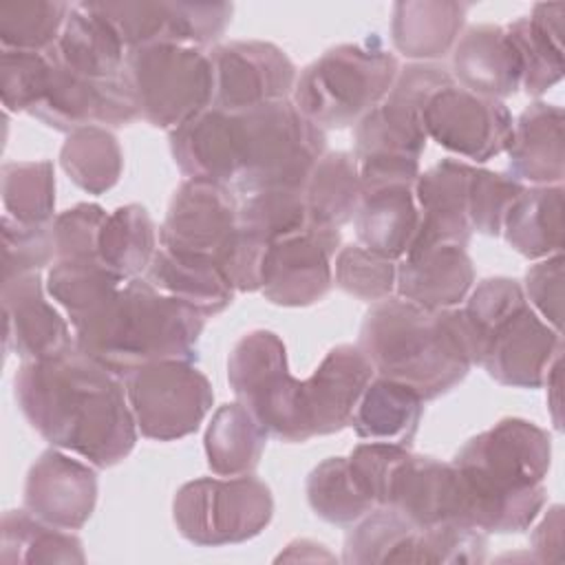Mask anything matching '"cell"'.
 I'll list each match as a JSON object with an SVG mask.
<instances>
[{
  "mask_svg": "<svg viewBox=\"0 0 565 565\" xmlns=\"http://www.w3.org/2000/svg\"><path fill=\"white\" fill-rule=\"evenodd\" d=\"M143 278L166 296H172L201 316H216L234 300V287L214 256L157 247Z\"/></svg>",
  "mask_w": 565,
  "mask_h": 565,
  "instance_id": "obj_27",
  "label": "cell"
},
{
  "mask_svg": "<svg viewBox=\"0 0 565 565\" xmlns=\"http://www.w3.org/2000/svg\"><path fill=\"white\" fill-rule=\"evenodd\" d=\"M22 501L33 516L53 527L82 530L97 503L95 466L49 448L31 463Z\"/></svg>",
  "mask_w": 565,
  "mask_h": 565,
  "instance_id": "obj_18",
  "label": "cell"
},
{
  "mask_svg": "<svg viewBox=\"0 0 565 565\" xmlns=\"http://www.w3.org/2000/svg\"><path fill=\"white\" fill-rule=\"evenodd\" d=\"M55 260L51 225H24L2 216V280L40 271Z\"/></svg>",
  "mask_w": 565,
  "mask_h": 565,
  "instance_id": "obj_49",
  "label": "cell"
},
{
  "mask_svg": "<svg viewBox=\"0 0 565 565\" xmlns=\"http://www.w3.org/2000/svg\"><path fill=\"white\" fill-rule=\"evenodd\" d=\"M90 7L115 29L126 51L150 44L216 46L234 13L230 2L106 0L90 2Z\"/></svg>",
  "mask_w": 565,
  "mask_h": 565,
  "instance_id": "obj_12",
  "label": "cell"
},
{
  "mask_svg": "<svg viewBox=\"0 0 565 565\" xmlns=\"http://www.w3.org/2000/svg\"><path fill=\"white\" fill-rule=\"evenodd\" d=\"M126 79L141 117L174 130L214 102V71L205 49L150 44L126 53Z\"/></svg>",
  "mask_w": 565,
  "mask_h": 565,
  "instance_id": "obj_7",
  "label": "cell"
},
{
  "mask_svg": "<svg viewBox=\"0 0 565 565\" xmlns=\"http://www.w3.org/2000/svg\"><path fill=\"white\" fill-rule=\"evenodd\" d=\"M309 508L327 523L353 525L375 503L358 483L349 457H329L320 461L305 483Z\"/></svg>",
  "mask_w": 565,
  "mask_h": 565,
  "instance_id": "obj_41",
  "label": "cell"
},
{
  "mask_svg": "<svg viewBox=\"0 0 565 565\" xmlns=\"http://www.w3.org/2000/svg\"><path fill=\"white\" fill-rule=\"evenodd\" d=\"M46 53L77 75L110 79L124 75L128 51L90 2H77L71 4L60 40Z\"/></svg>",
  "mask_w": 565,
  "mask_h": 565,
  "instance_id": "obj_28",
  "label": "cell"
},
{
  "mask_svg": "<svg viewBox=\"0 0 565 565\" xmlns=\"http://www.w3.org/2000/svg\"><path fill=\"white\" fill-rule=\"evenodd\" d=\"M561 366H563V355L554 360L543 386H547V406L552 413V422L556 430H563V422H561Z\"/></svg>",
  "mask_w": 565,
  "mask_h": 565,
  "instance_id": "obj_53",
  "label": "cell"
},
{
  "mask_svg": "<svg viewBox=\"0 0 565 565\" xmlns=\"http://www.w3.org/2000/svg\"><path fill=\"white\" fill-rule=\"evenodd\" d=\"M267 245L243 232L241 227L230 238V243L216 254V263L232 282L234 291H258L260 289V267Z\"/></svg>",
  "mask_w": 565,
  "mask_h": 565,
  "instance_id": "obj_51",
  "label": "cell"
},
{
  "mask_svg": "<svg viewBox=\"0 0 565 565\" xmlns=\"http://www.w3.org/2000/svg\"><path fill=\"white\" fill-rule=\"evenodd\" d=\"M340 230L309 227L267 245L260 267V294L278 307H309L333 287V256Z\"/></svg>",
  "mask_w": 565,
  "mask_h": 565,
  "instance_id": "obj_15",
  "label": "cell"
},
{
  "mask_svg": "<svg viewBox=\"0 0 565 565\" xmlns=\"http://www.w3.org/2000/svg\"><path fill=\"white\" fill-rule=\"evenodd\" d=\"M124 282L102 260H53L46 274V291L66 311L71 327L97 313Z\"/></svg>",
  "mask_w": 565,
  "mask_h": 565,
  "instance_id": "obj_39",
  "label": "cell"
},
{
  "mask_svg": "<svg viewBox=\"0 0 565 565\" xmlns=\"http://www.w3.org/2000/svg\"><path fill=\"white\" fill-rule=\"evenodd\" d=\"M333 258V282L344 294L364 302H380L393 296L397 260L384 258L362 245H344Z\"/></svg>",
  "mask_w": 565,
  "mask_h": 565,
  "instance_id": "obj_45",
  "label": "cell"
},
{
  "mask_svg": "<svg viewBox=\"0 0 565 565\" xmlns=\"http://www.w3.org/2000/svg\"><path fill=\"white\" fill-rule=\"evenodd\" d=\"M238 227L269 245L311 227L302 190H265L238 203Z\"/></svg>",
  "mask_w": 565,
  "mask_h": 565,
  "instance_id": "obj_43",
  "label": "cell"
},
{
  "mask_svg": "<svg viewBox=\"0 0 565 565\" xmlns=\"http://www.w3.org/2000/svg\"><path fill=\"white\" fill-rule=\"evenodd\" d=\"M472 168L475 166L459 159H441L426 172H419L415 181L419 227L408 252L435 245L468 247L472 236L468 221V183Z\"/></svg>",
  "mask_w": 565,
  "mask_h": 565,
  "instance_id": "obj_21",
  "label": "cell"
},
{
  "mask_svg": "<svg viewBox=\"0 0 565 565\" xmlns=\"http://www.w3.org/2000/svg\"><path fill=\"white\" fill-rule=\"evenodd\" d=\"M227 382L267 435L285 444L309 441L302 419V380L289 373L280 335L269 329L241 335L227 358Z\"/></svg>",
  "mask_w": 565,
  "mask_h": 565,
  "instance_id": "obj_8",
  "label": "cell"
},
{
  "mask_svg": "<svg viewBox=\"0 0 565 565\" xmlns=\"http://www.w3.org/2000/svg\"><path fill=\"white\" fill-rule=\"evenodd\" d=\"M358 347L380 377L406 384L424 402L452 391L475 366L461 309H424L399 296L373 302Z\"/></svg>",
  "mask_w": 565,
  "mask_h": 565,
  "instance_id": "obj_3",
  "label": "cell"
},
{
  "mask_svg": "<svg viewBox=\"0 0 565 565\" xmlns=\"http://www.w3.org/2000/svg\"><path fill=\"white\" fill-rule=\"evenodd\" d=\"M60 166L84 192L104 194L121 177L124 152L108 128L86 126L66 135L60 148Z\"/></svg>",
  "mask_w": 565,
  "mask_h": 565,
  "instance_id": "obj_38",
  "label": "cell"
},
{
  "mask_svg": "<svg viewBox=\"0 0 565 565\" xmlns=\"http://www.w3.org/2000/svg\"><path fill=\"white\" fill-rule=\"evenodd\" d=\"M563 108L547 102H532L514 119L508 152L510 177L534 185H563L565 146Z\"/></svg>",
  "mask_w": 565,
  "mask_h": 565,
  "instance_id": "obj_26",
  "label": "cell"
},
{
  "mask_svg": "<svg viewBox=\"0 0 565 565\" xmlns=\"http://www.w3.org/2000/svg\"><path fill=\"white\" fill-rule=\"evenodd\" d=\"M424 415V399L406 384L373 377L351 417L360 439L411 448Z\"/></svg>",
  "mask_w": 565,
  "mask_h": 565,
  "instance_id": "obj_32",
  "label": "cell"
},
{
  "mask_svg": "<svg viewBox=\"0 0 565 565\" xmlns=\"http://www.w3.org/2000/svg\"><path fill=\"white\" fill-rule=\"evenodd\" d=\"M353 223L358 245L399 260L413 245L419 227V207L413 181L364 183Z\"/></svg>",
  "mask_w": 565,
  "mask_h": 565,
  "instance_id": "obj_23",
  "label": "cell"
},
{
  "mask_svg": "<svg viewBox=\"0 0 565 565\" xmlns=\"http://www.w3.org/2000/svg\"><path fill=\"white\" fill-rule=\"evenodd\" d=\"M563 252L534 263L523 276V294L532 309L556 331L563 324Z\"/></svg>",
  "mask_w": 565,
  "mask_h": 565,
  "instance_id": "obj_50",
  "label": "cell"
},
{
  "mask_svg": "<svg viewBox=\"0 0 565 565\" xmlns=\"http://www.w3.org/2000/svg\"><path fill=\"white\" fill-rule=\"evenodd\" d=\"M236 190L247 196L265 190H302L327 152V135L291 99L236 113Z\"/></svg>",
  "mask_w": 565,
  "mask_h": 565,
  "instance_id": "obj_6",
  "label": "cell"
},
{
  "mask_svg": "<svg viewBox=\"0 0 565 565\" xmlns=\"http://www.w3.org/2000/svg\"><path fill=\"white\" fill-rule=\"evenodd\" d=\"M302 192L311 227L340 230L353 221L362 196L353 152H324L313 166Z\"/></svg>",
  "mask_w": 565,
  "mask_h": 565,
  "instance_id": "obj_35",
  "label": "cell"
},
{
  "mask_svg": "<svg viewBox=\"0 0 565 565\" xmlns=\"http://www.w3.org/2000/svg\"><path fill=\"white\" fill-rule=\"evenodd\" d=\"M4 351L24 362L60 355L75 347V335L62 313L46 300L40 271L2 280Z\"/></svg>",
  "mask_w": 565,
  "mask_h": 565,
  "instance_id": "obj_20",
  "label": "cell"
},
{
  "mask_svg": "<svg viewBox=\"0 0 565 565\" xmlns=\"http://www.w3.org/2000/svg\"><path fill=\"white\" fill-rule=\"evenodd\" d=\"M203 327L205 316L139 276L126 280L97 313L73 327V335L79 351L126 377L154 362H194Z\"/></svg>",
  "mask_w": 565,
  "mask_h": 565,
  "instance_id": "obj_4",
  "label": "cell"
},
{
  "mask_svg": "<svg viewBox=\"0 0 565 565\" xmlns=\"http://www.w3.org/2000/svg\"><path fill=\"white\" fill-rule=\"evenodd\" d=\"M563 355L561 331L552 329L530 302L505 311L472 338V364L512 388L543 386L552 364Z\"/></svg>",
  "mask_w": 565,
  "mask_h": 565,
  "instance_id": "obj_11",
  "label": "cell"
},
{
  "mask_svg": "<svg viewBox=\"0 0 565 565\" xmlns=\"http://www.w3.org/2000/svg\"><path fill=\"white\" fill-rule=\"evenodd\" d=\"M375 371L358 344H335L318 369L302 380V419L307 439L351 426L353 411Z\"/></svg>",
  "mask_w": 565,
  "mask_h": 565,
  "instance_id": "obj_19",
  "label": "cell"
},
{
  "mask_svg": "<svg viewBox=\"0 0 565 565\" xmlns=\"http://www.w3.org/2000/svg\"><path fill=\"white\" fill-rule=\"evenodd\" d=\"M426 141L422 108L393 95H386L353 126V157L358 163L371 159L419 161Z\"/></svg>",
  "mask_w": 565,
  "mask_h": 565,
  "instance_id": "obj_31",
  "label": "cell"
},
{
  "mask_svg": "<svg viewBox=\"0 0 565 565\" xmlns=\"http://www.w3.org/2000/svg\"><path fill=\"white\" fill-rule=\"evenodd\" d=\"M214 71L212 106L225 113H245L291 97L298 68L289 55L263 40H232L210 51Z\"/></svg>",
  "mask_w": 565,
  "mask_h": 565,
  "instance_id": "obj_13",
  "label": "cell"
},
{
  "mask_svg": "<svg viewBox=\"0 0 565 565\" xmlns=\"http://www.w3.org/2000/svg\"><path fill=\"white\" fill-rule=\"evenodd\" d=\"M450 463L463 486L468 525L486 534L523 532L547 499L552 437L534 422L503 417L470 437Z\"/></svg>",
  "mask_w": 565,
  "mask_h": 565,
  "instance_id": "obj_2",
  "label": "cell"
},
{
  "mask_svg": "<svg viewBox=\"0 0 565 565\" xmlns=\"http://www.w3.org/2000/svg\"><path fill=\"white\" fill-rule=\"evenodd\" d=\"M2 563H84L82 541L24 510H7L0 523Z\"/></svg>",
  "mask_w": 565,
  "mask_h": 565,
  "instance_id": "obj_36",
  "label": "cell"
},
{
  "mask_svg": "<svg viewBox=\"0 0 565 565\" xmlns=\"http://www.w3.org/2000/svg\"><path fill=\"white\" fill-rule=\"evenodd\" d=\"M238 230V201L225 183L185 179L168 203L159 245L214 256Z\"/></svg>",
  "mask_w": 565,
  "mask_h": 565,
  "instance_id": "obj_17",
  "label": "cell"
},
{
  "mask_svg": "<svg viewBox=\"0 0 565 565\" xmlns=\"http://www.w3.org/2000/svg\"><path fill=\"white\" fill-rule=\"evenodd\" d=\"M563 2H539L505 26L521 62V88L539 97L563 79Z\"/></svg>",
  "mask_w": 565,
  "mask_h": 565,
  "instance_id": "obj_29",
  "label": "cell"
},
{
  "mask_svg": "<svg viewBox=\"0 0 565 565\" xmlns=\"http://www.w3.org/2000/svg\"><path fill=\"white\" fill-rule=\"evenodd\" d=\"M53 62L49 53H0V99L7 113H31L46 95Z\"/></svg>",
  "mask_w": 565,
  "mask_h": 565,
  "instance_id": "obj_46",
  "label": "cell"
},
{
  "mask_svg": "<svg viewBox=\"0 0 565 565\" xmlns=\"http://www.w3.org/2000/svg\"><path fill=\"white\" fill-rule=\"evenodd\" d=\"M71 13L68 2L33 0L0 7V44L9 51L46 53L60 40Z\"/></svg>",
  "mask_w": 565,
  "mask_h": 565,
  "instance_id": "obj_44",
  "label": "cell"
},
{
  "mask_svg": "<svg viewBox=\"0 0 565 565\" xmlns=\"http://www.w3.org/2000/svg\"><path fill=\"white\" fill-rule=\"evenodd\" d=\"M170 152L188 179L234 183L238 172L236 115L210 106L170 130Z\"/></svg>",
  "mask_w": 565,
  "mask_h": 565,
  "instance_id": "obj_25",
  "label": "cell"
},
{
  "mask_svg": "<svg viewBox=\"0 0 565 565\" xmlns=\"http://www.w3.org/2000/svg\"><path fill=\"white\" fill-rule=\"evenodd\" d=\"M563 185L525 188L510 205L501 234L525 258L563 252Z\"/></svg>",
  "mask_w": 565,
  "mask_h": 565,
  "instance_id": "obj_33",
  "label": "cell"
},
{
  "mask_svg": "<svg viewBox=\"0 0 565 565\" xmlns=\"http://www.w3.org/2000/svg\"><path fill=\"white\" fill-rule=\"evenodd\" d=\"M108 212L97 203H77L51 223L55 260H99V232Z\"/></svg>",
  "mask_w": 565,
  "mask_h": 565,
  "instance_id": "obj_48",
  "label": "cell"
},
{
  "mask_svg": "<svg viewBox=\"0 0 565 565\" xmlns=\"http://www.w3.org/2000/svg\"><path fill=\"white\" fill-rule=\"evenodd\" d=\"M563 545V505H552L543 521L532 532V550L534 558L541 563L558 561Z\"/></svg>",
  "mask_w": 565,
  "mask_h": 565,
  "instance_id": "obj_52",
  "label": "cell"
},
{
  "mask_svg": "<svg viewBox=\"0 0 565 565\" xmlns=\"http://www.w3.org/2000/svg\"><path fill=\"white\" fill-rule=\"evenodd\" d=\"M523 190L525 185L510 174L472 168L468 183V221L472 232L501 236L503 218Z\"/></svg>",
  "mask_w": 565,
  "mask_h": 565,
  "instance_id": "obj_47",
  "label": "cell"
},
{
  "mask_svg": "<svg viewBox=\"0 0 565 565\" xmlns=\"http://www.w3.org/2000/svg\"><path fill=\"white\" fill-rule=\"evenodd\" d=\"M472 285L475 265L459 245L408 252L397 263V296L424 309H452L466 300Z\"/></svg>",
  "mask_w": 565,
  "mask_h": 565,
  "instance_id": "obj_24",
  "label": "cell"
},
{
  "mask_svg": "<svg viewBox=\"0 0 565 565\" xmlns=\"http://www.w3.org/2000/svg\"><path fill=\"white\" fill-rule=\"evenodd\" d=\"M99 260L121 280L146 274L157 252V227L148 210L128 203L113 210L99 232Z\"/></svg>",
  "mask_w": 565,
  "mask_h": 565,
  "instance_id": "obj_37",
  "label": "cell"
},
{
  "mask_svg": "<svg viewBox=\"0 0 565 565\" xmlns=\"http://www.w3.org/2000/svg\"><path fill=\"white\" fill-rule=\"evenodd\" d=\"M4 214L24 225H51L55 212L53 161H7L0 172Z\"/></svg>",
  "mask_w": 565,
  "mask_h": 565,
  "instance_id": "obj_42",
  "label": "cell"
},
{
  "mask_svg": "<svg viewBox=\"0 0 565 565\" xmlns=\"http://www.w3.org/2000/svg\"><path fill=\"white\" fill-rule=\"evenodd\" d=\"M271 516V490L254 475L201 477L183 483L172 501L179 534L199 547L245 543L258 536Z\"/></svg>",
  "mask_w": 565,
  "mask_h": 565,
  "instance_id": "obj_9",
  "label": "cell"
},
{
  "mask_svg": "<svg viewBox=\"0 0 565 565\" xmlns=\"http://www.w3.org/2000/svg\"><path fill=\"white\" fill-rule=\"evenodd\" d=\"M450 75L457 86L503 99L521 88V62L505 26L472 24L461 31L450 51Z\"/></svg>",
  "mask_w": 565,
  "mask_h": 565,
  "instance_id": "obj_22",
  "label": "cell"
},
{
  "mask_svg": "<svg viewBox=\"0 0 565 565\" xmlns=\"http://www.w3.org/2000/svg\"><path fill=\"white\" fill-rule=\"evenodd\" d=\"M265 444L267 430L238 399L216 408L203 437L207 466L216 477L252 475L260 463Z\"/></svg>",
  "mask_w": 565,
  "mask_h": 565,
  "instance_id": "obj_34",
  "label": "cell"
},
{
  "mask_svg": "<svg viewBox=\"0 0 565 565\" xmlns=\"http://www.w3.org/2000/svg\"><path fill=\"white\" fill-rule=\"evenodd\" d=\"M399 62L373 33L362 42L331 46L307 64L291 102L318 128H349L391 93Z\"/></svg>",
  "mask_w": 565,
  "mask_h": 565,
  "instance_id": "obj_5",
  "label": "cell"
},
{
  "mask_svg": "<svg viewBox=\"0 0 565 565\" xmlns=\"http://www.w3.org/2000/svg\"><path fill=\"white\" fill-rule=\"evenodd\" d=\"M137 430L154 441L192 435L214 404L210 380L192 362L146 364L124 377Z\"/></svg>",
  "mask_w": 565,
  "mask_h": 565,
  "instance_id": "obj_10",
  "label": "cell"
},
{
  "mask_svg": "<svg viewBox=\"0 0 565 565\" xmlns=\"http://www.w3.org/2000/svg\"><path fill=\"white\" fill-rule=\"evenodd\" d=\"M468 4L450 0H406L393 4L391 40L397 53L415 62L444 60L459 40Z\"/></svg>",
  "mask_w": 565,
  "mask_h": 565,
  "instance_id": "obj_30",
  "label": "cell"
},
{
  "mask_svg": "<svg viewBox=\"0 0 565 565\" xmlns=\"http://www.w3.org/2000/svg\"><path fill=\"white\" fill-rule=\"evenodd\" d=\"M51 62L49 90L29 113L49 128L68 135L86 126L121 128L141 117L126 73L110 79H93L64 68L53 57Z\"/></svg>",
  "mask_w": 565,
  "mask_h": 565,
  "instance_id": "obj_16",
  "label": "cell"
},
{
  "mask_svg": "<svg viewBox=\"0 0 565 565\" xmlns=\"http://www.w3.org/2000/svg\"><path fill=\"white\" fill-rule=\"evenodd\" d=\"M417 525L386 505H377L355 521L344 536L342 561L353 565L413 563Z\"/></svg>",
  "mask_w": 565,
  "mask_h": 565,
  "instance_id": "obj_40",
  "label": "cell"
},
{
  "mask_svg": "<svg viewBox=\"0 0 565 565\" xmlns=\"http://www.w3.org/2000/svg\"><path fill=\"white\" fill-rule=\"evenodd\" d=\"M13 395L44 441L79 455L95 468L117 466L137 444L139 430L124 377L77 347L22 362Z\"/></svg>",
  "mask_w": 565,
  "mask_h": 565,
  "instance_id": "obj_1",
  "label": "cell"
},
{
  "mask_svg": "<svg viewBox=\"0 0 565 565\" xmlns=\"http://www.w3.org/2000/svg\"><path fill=\"white\" fill-rule=\"evenodd\" d=\"M422 121L428 139L477 163L505 152L514 126L501 99L475 95L457 84L437 90L426 102Z\"/></svg>",
  "mask_w": 565,
  "mask_h": 565,
  "instance_id": "obj_14",
  "label": "cell"
}]
</instances>
